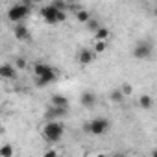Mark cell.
<instances>
[{"label": "cell", "mask_w": 157, "mask_h": 157, "mask_svg": "<svg viewBox=\"0 0 157 157\" xmlns=\"http://www.w3.org/2000/svg\"><path fill=\"white\" fill-rule=\"evenodd\" d=\"M33 72H35V82H37L39 87H46V85L54 83L56 78H57L56 70L50 65H46V63H37L33 67Z\"/></svg>", "instance_id": "1"}, {"label": "cell", "mask_w": 157, "mask_h": 157, "mask_svg": "<svg viewBox=\"0 0 157 157\" xmlns=\"http://www.w3.org/2000/svg\"><path fill=\"white\" fill-rule=\"evenodd\" d=\"M65 135V126L59 120H48L43 128V137L46 142H59Z\"/></svg>", "instance_id": "2"}, {"label": "cell", "mask_w": 157, "mask_h": 157, "mask_svg": "<svg viewBox=\"0 0 157 157\" xmlns=\"http://www.w3.org/2000/svg\"><path fill=\"white\" fill-rule=\"evenodd\" d=\"M41 17L48 24H57V22H63L67 19V13H65V10H59L56 4H48V6L41 8Z\"/></svg>", "instance_id": "3"}, {"label": "cell", "mask_w": 157, "mask_h": 157, "mask_svg": "<svg viewBox=\"0 0 157 157\" xmlns=\"http://www.w3.org/2000/svg\"><path fill=\"white\" fill-rule=\"evenodd\" d=\"M83 128H85V131L91 133V135H104V133L109 131L111 122H109V118H105V117H96V118L85 122Z\"/></svg>", "instance_id": "4"}, {"label": "cell", "mask_w": 157, "mask_h": 157, "mask_svg": "<svg viewBox=\"0 0 157 157\" xmlns=\"http://www.w3.org/2000/svg\"><path fill=\"white\" fill-rule=\"evenodd\" d=\"M32 6H28V4H24V2H19V4H15V6H11L10 10H8V19L13 22V24H19V22H22L28 15H30V10Z\"/></svg>", "instance_id": "5"}, {"label": "cell", "mask_w": 157, "mask_h": 157, "mask_svg": "<svg viewBox=\"0 0 157 157\" xmlns=\"http://www.w3.org/2000/svg\"><path fill=\"white\" fill-rule=\"evenodd\" d=\"M153 52V44L150 41H139L133 48V57L135 59H148Z\"/></svg>", "instance_id": "6"}, {"label": "cell", "mask_w": 157, "mask_h": 157, "mask_svg": "<svg viewBox=\"0 0 157 157\" xmlns=\"http://www.w3.org/2000/svg\"><path fill=\"white\" fill-rule=\"evenodd\" d=\"M67 111H68V107L54 105V104H52V107L46 111V118H48V120H59V118H63V117L67 115Z\"/></svg>", "instance_id": "7"}, {"label": "cell", "mask_w": 157, "mask_h": 157, "mask_svg": "<svg viewBox=\"0 0 157 157\" xmlns=\"http://www.w3.org/2000/svg\"><path fill=\"white\" fill-rule=\"evenodd\" d=\"M94 56H96L94 50L82 48L80 52H78V63H80V65H91V63L94 61Z\"/></svg>", "instance_id": "8"}, {"label": "cell", "mask_w": 157, "mask_h": 157, "mask_svg": "<svg viewBox=\"0 0 157 157\" xmlns=\"http://www.w3.org/2000/svg\"><path fill=\"white\" fill-rule=\"evenodd\" d=\"M13 35H15V39H19V41H30V39H32L30 30H28L22 22H19V24L13 26Z\"/></svg>", "instance_id": "9"}, {"label": "cell", "mask_w": 157, "mask_h": 157, "mask_svg": "<svg viewBox=\"0 0 157 157\" xmlns=\"http://www.w3.org/2000/svg\"><path fill=\"white\" fill-rule=\"evenodd\" d=\"M0 76L4 78V80H15L17 78V67H13V65H2L0 67Z\"/></svg>", "instance_id": "10"}, {"label": "cell", "mask_w": 157, "mask_h": 157, "mask_svg": "<svg viewBox=\"0 0 157 157\" xmlns=\"http://www.w3.org/2000/svg\"><path fill=\"white\" fill-rule=\"evenodd\" d=\"M80 102H82V105H83V107L91 109V107L96 104V96H94L93 93H83V94H82V98H80Z\"/></svg>", "instance_id": "11"}, {"label": "cell", "mask_w": 157, "mask_h": 157, "mask_svg": "<svg viewBox=\"0 0 157 157\" xmlns=\"http://www.w3.org/2000/svg\"><path fill=\"white\" fill-rule=\"evenodd\" d=\"M111 35V32L105 28V26H100L96 32H94V41H107Z\"/></svg>", "instance_id": "12"}, {"label": "cell", "mask_w": 157, "mask_h": 157, "mask_svg": "<svg viewBox=\"0 0 157 157\" xmlns=\"http://www.w3.org/2000/svg\"><path fill=\"white\" fill-rule=\"evenodd\" d=\"M76 19L80 21L82 24H87V22H89V19H91L89 10H78V11H76Z\"/></svg>", "instance_id": "13"}, {"label": "cell", "mask_w": 157, "mask_h": 157, "mask_svg": "<svg viewBox=\"0 0 157 157\" xmlns=\"http://www.w3.org/2000/svg\"><path fill=\"white\" fill-rule=\"evenodd\" d=\"M139 105H140L142 109H150V107L153 105V100H151V96H150V94H142V96L139 98Z\"/></svg>", "instance_id": "14"}, {"label": "cell", "mask_w": 157, "mask_h": 157, "mask_svg": "<svg viewBox=\"0 0 157 157\" xmlns=\"http://www.w3.org/2000/svg\"><path fill=\"white\" fill-rule=\"evenodd\" d=\"M52 104H54V105H63V107H68V100H67L63 94H54V96H52Z\"/></svg>", "instance_id": "15"}, {"label": "cell", "mask_w": 157, "mask_h": 157, "mask_svg": "<svg viewBox=\"0 0 157 157\" xmlns=\"http://www.w3.org/2000/svg\"><path fill=\"white\" fill-rule=\"evenodd\" d=\"M124 96H126V94L122 93V89H115V91L111 93V102H115V104H117V102H122Z\"/></svg>", "instance_id": "16"}, {"label": "cell", "mask_w": 157, "mask_h": 157, "mask_svg": "<svg viewBox=\"0 0 157 157\" xmlns=\"http://www.w3.org/2000/svg\"><path fill=\"white\" fill-rule=\"evenodd\" d=\"M13 155V148L11 146H2V148H0V157H11Z\"/></svg>", "instance_id": "17"}, {"label": "cell", "mask_w": 157, "mask_h": 157, "mask_svg": "<svg viewBox=\"0 0 157 157\" xmlns=\"http://www.w3.org/2000/svg\"><path fill=\"white\" fill-rule=\"evenodd\" d=\"M100 26H102V24H100V22H98L96 19H93V17H91V19H89V22H87V28H89L91 32H96V30H98Z\"/></svg>", "instance_id": "18"}, {"label": "cell", "mask_w": 157, "mask_h": 157, "mask_svg": "<svg viewBox=\"0 0 157 157\" xmlns=\"http://www.w3.org/2000/svg\"><path fill=\"white\" fill-rule=\"evenodd\" d=\"M105 48H107V41H96V46H94V52L96 54H102Z\"/></svg>", "instance_id": "19"}, {"label": "cell", "mask_w": 157, "mask_h": 157, "mask_svg": "<svg viewBox=\"0 0 157 157\" xmlns=\"http://www.w3.org/2000/svg\"><path fill=\"white\" fill-rule=\"evenodd\" d=\"M122 93H124L126 96H128V94H131V93H133V89H131V85H128V83H124V85H122Z\"/></svg>", "instance_id": "20"}, {"label": "cell", "mask_w": 157, "mask_h": 157, "mask_svg": "<svg viewBox=\"0 0 157 157\" xmlns=\"http://www.w3.org/2000/svg\"><path fill=\"white\" fill-rule=\"evenodd\" d=\"M15 67H17V68H24V67H26L24 59H17V61H15Z\"/></svg>", "instance_id": "21"}, {"label": "cell", "mask_w": 157, "mask_h": 157, "mask_svg": "<svg viewBox=\"0 0 157 157\" xmlns=\"http://www.w3.org/2000/svg\"><path fill=\"white\" fill-rule=\"evenodd\" d=\"M22 2H24V4H28V6H32V4H33V0H22Z\"/></svg>", "instance_id": "22"}, {"label": "cell", "mask_w": 157, "mask_h": 157, "mask_svg": "<svg viewBox=\"0 0 157 157\" xmlns=\"http://www.w3.org/2000/svg\"><path fill=\"white\" fill-rule=\"evenodd\" d=\"M43 2V0H33V4H41Z\"/></svg>", "instance_id": "23"}, {"label": "cell", "mask_w": 157, "mask_h": 157, "mask_svg": "<svg viewBox=\"0 0 157 157\" xmlns=\"http://www.w3.org/2000/svg\"><path fill=\"white\" fill-rule=\"evenodd\" d=\"M151 155H155V157H157V150H155V151H151Z\"/></svg>", "instance_id": "24"}, {"label": "cell", "mask_w": 157, "mask_h": 157, "mask_svg": "<svg viewBox=\"0 0 157 157\" xmlns=\"http://www.w3.org/2000/svg\"><path fill=\"white\" fill-rule=\"evenodd\" d=\"M155 15H157V10H155Z\"/></svg>", "instance_id": "25"}]
</instances>
